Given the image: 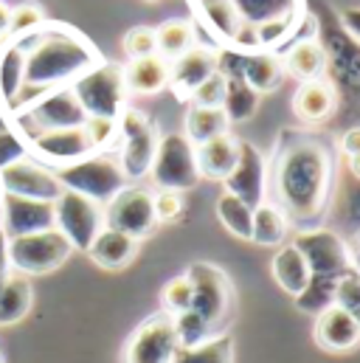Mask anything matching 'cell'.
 <instances>
[{"label": "cell", "instance_id": "1", "mask_svg": "<svg viewBox=\"0 0 360 363\" xmlns=\"http://www.w3.org/2000/svg\"><path fill=\"white\" fill-rule=\"evenodd\" d=\"M332 183V155L315 138L290 141L273 169L276 206L293 223H310L324 211Z\"/></svg>", "mask_w": 360, "mask_h": 363}, {"label": "cell", "instance_id": "2", "mask_svg": "<svg viewBox=\"0 0 360 363\" xmlns=\"http://www.w3.org/2000/svg\"><path fill=\"white\" fill-rule=\"evenodd\" d=\"M20 43L26 48L23 88H62L101 62L96 48L71 28H40Z\"/></svg>", "mask_w": 360, "mask_h": 363}, {"label": "cell", "instance_id": "3", "mask_svg": "<svg viewBox=\"0 0 360 363\" xmlns=\"http://www.w3.org/2000/svg\"><path fill=\"white\" fill-rule=\"evenodd\" d=\"M71 91L79 99L88 118H110L116 121L121 110L127 107V85H124V68L116 62H99L88 74L71 82Z\"/></svg>", "mask_w": 360, "mask_h": 363}, {"label": "cell", "instance_id": "4", "mask_svg": "<svg viewBox=\"0 0 360 363\" xmlns=\"http://www.w3.org/2000/svg\"><path fill=\"white\" fill-rule=\"evenodd\" d=\"M54 175L62 183V189L85 194L96 203H110L127 186V178L118 167V158H113V155H88L77 164L54 169Z\"/></svg>", "mask_w": 360, "mask_h": 363}, {"label": "cell", "instance_id": "5", "mask_svg": "<svg viewBox=\"0 0 360 363\" xmlns=\"http://www.w3.org/2000/svg\"><path fill=\"white\" fill-rule=\"evenodd\" d=\"M189 281H191V310L208 324V330H220L231 321L234 315V287L231 279L220 271L217 265L208 262H194L189 268Z\"/></svg>", "mask_w": 360, "mask_h": 363}, {"label": "cell", "instance_id": "6", "mask_svg": "<svg viewBox=\"0 0 360 363\" xmlns=\"http://www.w3.org/2000/svg\"><path fill=\"white\" fill-rule=\"evenodd\" d=\"M6 251H9V268L14 273H20V276H26V279L57 271L74 254L71 242L57 228L26 234V237H14V240H9Z\"/></svg>", "mask_w": 360, "mask_h": 363}, {"label": "cell", "instance_id": "7", "mask_svg": "<svg viewBox=\"0 0 360 363\" xmlns=\"http://www.w3.org/2000/svg\"><path fill=\"white\" fill-rule=\"evenodd\" d=\"M116 124H118V135L124 138L118 167L127 181H141L152 169L161 138H158L152 121L141 110H133V107H124L121 116L116 118Z\"/></svg>", "mask_w": 360, "mask_h": 363}, {"label": "cell", "instance_id": "8", "mask_svg": "<svg viewBox=\"0 0 360 363\" xmlns=\"http://www.w3.org/2000/svg\"><path fill=\"white\" fill-rule=\"evenodd\" d=\"M54 228L71 242L74 251L88 254L93 240L104 231V208L85 194L62 189V194L54 200Z\"/></svg>", "mask_w": 360, "mask_h": 363}, {"label": "cell", "instance_id": "9", "mask_svg": "<svg viewBox=\"0 0 360 363\" xmlns=\"http://www.w3.org/2000/svg\"><path fill=\"white\" fill-rule=\"evenodd\" d=\"M152 181L158 189L167 191H186L200 183V169H197V155L194 144L183 133H169L158 141V152L150 169Z\"/></svg>", "mask_w": 360, "mask_h": 363}, {"label": "cell", "instance_id": "10", "mask_svg": "<svg viewBox=\"0 0 360 363\" xmlns=\"http://www.w3.org/2000/svg\"><path fill=\"white\" fill-rule=\"evenodd\" d=\"M155 206L152 191L141 186H124L107 206H104V228L121 231L133 240L150 237L155 231Z\"/></svg>", "mask_w": 360, "mask_h": 363}, {"label": "cell", "instance_id": "11", "mask_svg": "<svg viewBox=\"0 0 360 363\" xmlns=\"http://www.w3.org/2000/svg\"><path fill=\"white\" fill-rule=\"evenodd\" d=\"M180 350L175 321L169 313L150 315L127 341L124 363H172Z\"/></svg>", "mask_w": 360, "mask_h": 363}, {"label": "cell", "instance_id": "12", "mask_svg": "<svg viewBox=\"0 0 360 363\" xmlns=\"http://www.w3.org/2000/svg\"><path fill=\"white\" fill-rule=\"evenodd\" d=\"M313 276H327V279H341L347 271H352V262H349V251H347V242L327 231V228H313V231H301L293 242Z\"/></svg>", "mask_w": 360, "mask_h": 363}, {"label": "cell", "instance_id": "13", "mask_svg": "<svg viewBox=\"0 0 360 363\" xmlns=\"http://www.w3.org/2000/svg\"><path fill=\"white\" fill-rule=\"evenodd\" d=\"M0 191L14 194V197L54 203L62 194V183L57 181V175L48 167H43L31 158H17L0 169Z\"/></svg>", "mask_w": 360, "mask_h": 363}, {"label": "cell", "instance_id": "14", "mask_svg": "<svg viewBox=\"0 0 360 363\" xmlns=\"http://www.w3.org/2000/svg\"><path fill=\"white\" fill-rule=\"evenodd\" d=\"M51 228H54V203L14 197V194L0 191V231L6 234V240L37 234V231H51Z\"/></svg>", "mask_w": 360, "mask_h": 363}, {"label": "cell", "instance_id": "15", "mask_svg": "<svg viewBox=\"0 0 360 363\" xmlns=\"http://www.w3.org/2000/svg\"><path fill=\"white\" fill-rule=\"evenodd\" d=\"M23 121L34 124L37 133H45V130H71V127H82L88 121L79 99L74 96L71 88H57L48 96H43L37 104H31L23 116ZM34 133V135H37Z\"/></svg>", "mask_w": 360, "mask_h": 363}, {"label": "cell", "instance_id": "16", "mask_svg": "<svg viewBox=\"0 0 360 363\" xmlns=\"http://www.w3.org/2000/svg\"><path fill=\"white\" fill-rule=\"evenodd\" d=\"M225 191L240 197L242 203H248L251 208L262 206L265 203V183H268V164H265V155L240 141V161L234 167V172L225 178Z\"/></svg>", "mask_w": 360, "mask_h": 363}, {"label": "cell", "instance_id": "17", "mask_svg": "<svg viewBox=\"0 0 360 363\" xmlns=\"http://www.w3.org/2000/svg\"><path fill=\"white\" fill-rule=\"evenodd\" d=\"M31 147L43 161H51L57 167H68L77 164L82 158L93 155V144H90L85 124L82 127H71V130H45L31 135Z\"/></svg>", "mask_w": 360, "mask_h": 363}, {"label": "cell", "instance_id": "18", "mask_svg": "<svg viewBox=\"0 0 360 363\" xmlns=\"http://www.w3.org/2000/svg\"><path fill=\"white\" fill-rule=\"evenodd\" d=\"M211 74H217V51L194 45L169 65V85L178 99H189Z\"/></svg>", "mask_w": 360, "mask_h": 363}, {"label": "cell", "instance_id": "19", "mask_svg": "<svg viewBox=\"0 0 360 363\" xmlns=\"http://www.w3.org/2000/svg\"><path fill=\"white\" fill-rule=\"evenodd\" d=\"M315 341L330 352H347L360 344V321L344 307L332 304L315 318Z\"/></svg>", "mask_w": 360, "mask_h": 363}, {"label": "cell", "instance_id": "20", "mask_svg": "<svg viewBox=\"0 0 360 363\" xmlns=\"http://www.w3.org/2000/svg\"><path fill=\"white\" fill-rule=\"evenodd\" d=\"M194 155H197V169H200V178H211V181H225L237 161H240V141L231 135V133H223L200 147H194Z\"/></svg>", "mask_w": 360, "mask_h": 363}, {"label": "cell", "instance_id": "21", "mask_svg": "<svg viewBox=\"0 0 360 363\" xmlns=\"http://www.w3.org/2000/svg\"><path fill=\"white\" fill-rule=\"evenodd\" d=\"M124 85H127V93H135V96L161 93L169 85V62L161 54L130 60V65L124 68Z\"/></svg>", "mask_w": 360, "mask_h": 363}, {"label": "cell", "instance_id": "22", "mask_svg": "<svg viewBox=\"0 0 360 363\" xmlns=\"http://www.w3.org/2000/svg\"><path fill=\"white\" fill-rule=\"evenodd\" d=\"M135 251H138V240H133V237H127L121 231L104 228L93 240L88 254L99 268H104V271H121V268H127L133 262Z\"/></svg>", "mask_w": 360, "mask_h": 363}, {"label": "cell", "instance_id": "23", "mask_svg": "<svg viewBox=\"0 0 360 363\" xmlns=\"http://www.w3.org/2000/svg\"><path fill=\"white\" fill-rule=\"evenodd\" d=\"M335 88L332 82L327 79H310V82H301V88L293 96V110L298 118L304 121H324L332 110H335Z\"/></svg>", "mask_w": 360, "mask_h": 363}, {"label": "cell", "instance_id": "24", "mask_svg": "<svg viewBox=\"0 0 360 363\" xmlns=\"http://www.w3.org/2000/svg\"><path fill=\"white\" fill-rule=\"evenodd\" d=\"M270 271H273V279L279 281V287H281L284 293H290L293 298L304 293V287L310 284V276H313L307 259H304V254H301L293 242L276 251Z\"/></svg>", "mask_w": 360, "mask_h": 363}, {"label": "cell", "instance_id": "25", "mask_svg": "<svg viewBox=\"0 0 360 363\" xmlns=\"http://www.w3.org/2000/svg\"><path fill=\"white\" fill-rule=\"evenodd\" d=\"M242 79L259 93H273L284 82V62L270 51H254L242 60Z\"/></svg>", "mask_w": 360, "mask_h": 363}, {"label": "cell", "instance_id": "26", "mask_svg": "<svg viewBox=\"0 0 360 363\" xmlns=\"http://www.w3.org/2000/svg\"><path fill=\"white\" fill-rule=\"evenodd\" d=\"M284 62V74H293L296 79L301 82H310V79H321L324 68H327V51H324V43L318 40H301L296 43L287 57L281 60Z\"/></svg>", "mask_w": 360, "mask_h": 363}, {"label": "cell", "instance_id": "27", "mask_svg": "<svg viewBox=\"0 0 360 363\" xmlns=\"http://www.w3.org/2000/svg\"><path fill=\"white\" fill-rule=\"evenodd\" d=\"M31 301H34L31 281L20 273L9 276L0 287V327H11V324L23 321L31 310Z\"/></svg>", "mask_w": 360, "mask_h": 363}, {"label": "cell", "instance_id": "28", "mask_svg": "<svg viewBox=\"0 0 360 363\" xmlns=\"http://www.w3.org/2000/svg\"><path fill=\"white\" fill-rule=\"evenodd\" d=\"M228 124L231 121L225 118L223 107H197V104H191L189 113H186V133L183 135L194 147H200V144H206V141L228 133Z\"/></svg>", "mask_w": 360, "mask_h": 363}, {"label": "cell", "instance_id": "29", "mask_svg": "<svg viewBox=\"0 0 360 363\" xmlns=\"http://www.w3.org/2000/svg\"><path fill=\"white\" fill-rule=\"evenodd\" d=\"M23 68H26V48L23 43H14L0 54V99L11 107L20 101Z\"/></svg>", "mask_w": 360, "mask_h": 363}, {"label": "cell", "instance_id": "30", "mask_svg": "<svg viewBox=\"0 0 360 363\" xmlns=\"http://www.w3.org/2000/svg\"><path fill=\"white\" fill-rule=\"evenodd\" d=\"M155 43L158 54L169 62L183 57L189 48H194V26L189 20H167L164 26L155 28Z\"/></svg>", "mask_w": 360, "mask_h": 363}, {"label": "cell", "instance_id": "31", "mask_svg": "<svg viewBox=\"0 0 360 363\" xmlns=\"http://www.w3.org/2000/svg\"><path fill=\"white\" fill-rule=\"evenodd\" d=\"M259 107V93L254 91L242 77H228L225 79V99H223V113L228 121H245L257 113Z\"/></svg>", "mask_w": 360, "mask_h": 363}, {"label": "cell", "instance_id": "32", "mask_svg": "<svg viewBox=\"0 0 360 363\" xmlns=\"http://www.w3.org/2000/svg\"><path fill=\"white\" fill-rule=\"evenodd\" d=\"M248 26H262L270 20H293L296 0H231Z\"/></svg>", "mask_w": 360, "mask_h": 363}, {"label": "cell", "instance_id": "33", "mask_svg": "<svg viewBox=\"0 0 360 363\" xmlns=\"http://www.w3.org/2000/svg\"><path fill=\"white\" fill-rule=\"evenodd\" d=\"M172 363H234V338L220 335L197 347H180Z\"/></svg>", "mask_w": 360, "mask_h": 363}, {"label": "cell", "instance_id": "34", "mask_svg": "<svg viewBox=\"0 0 360 363\" xmlns=\"http://www.w3.org/2000/svg\"><path fill=\"white\" fill-rule=\"evenodd\" d=\"M287 237V217L279 206L262 203L254 208V234L251 240L257 245H279Z\"/></svg>", "mask_w": 360, "mask_h": 363}, {"label": "cell", "instance_id": "35", "mask_svg": "<svg viewBox=\"0 0 360 363\" xmlns=\"http://www.w3.org/2000/svg\"><path fill=\"white\" fill-rule=\"evenodd\" d=\"M217 214H220V223L240 240H251L254 234V208L248 203H242L240 197L234 194H223L217 200Z\"/></svg>", "mask_w": 360, "mask_h": 363}, {"label": "cell", "instance_id": "36", "mask_svg": "<svg viewBox=\"0 0 360 363\" xmlns=\"http://www.w3.org/2000/svg\"><path fill=\"white\" fill-rule=\"evenodd\" d=\"M200 9L206 14V20L211 23V28L220 37H225L228 43L242 28V17H240V11H237V6L231 0H200Z\"/></svg>", "mask_w": 360, "mask_h": 363}, {"label": "cell", "instance_id": "37", "mask_svg": "<svg viewBox=\"0 0 360 363\" xmlns=\"http://www.w3.org/2000/svg\"><path fill=\"white\" fill-rule=\"evenodd\" d=\"M335 284L338 279H327V276H310V284L304 287L301 296H296V304L304 310V313H324L327 307L335 304Z\"/></svg>", "mask_w": 360, "mask_h": 363}, {"label": "cell", "instance_id": "38", "mask_svg": "<svg viewBox=\"0 0 360 363\" xmlns=\"http://www.w3.org/2000/svg\"><path fill=\"white\" fill-rule=\"evenodd\" d=\"M45 23V11L40 3H20L17 9H11V17H9V31L11 37H28L34 31H40Z\"/></svg>", "mask_w": 360, "mask_h": 363}, {"label": "cell", "instance_id": "39", "mask_svg": "<svg viewBox=\"0 0 360 363\" xmlns=\"http://www.w3.org/2000/svg\"><path fill=\"white\" fill-rule=\"evenodd\" d=\"M172 321H175V335H178L180 347H197V344L208 341V335H211L208 324L194 310H186L180 315H172Z\"/></svg>", "mask_w": 360, "mask_h": 363}, {"label": "cell", "instance_id": "40", "mask_svg": "<svg viewBox=\"0 0 360 363\" xmlns=\"http://www.w3.org/2000/svg\"><path fill=\"white\" fill-rule=\"evenodd\" d=\"M335 304L344 307L347 313H352L360 321V273L358 271H347L338 284H335Z\"/></svg>", "mask_w": 360, "mask_h": 363}, {"label": "cell", "instance_id": "41", "mask_svg": "<svg viewBox=\"0 0 360 363\" xmlns=\"http://www.w3.org/2000/svg\"><path fill=\"white\" fill-rule=\"evenodd\" d=\"M191 281L189 276H175L167 287H164V304H167V313L169 315H180L186 310H191Z\"/></svg>", "mask_w": 360, "mask_h": 363}, {"label": "cell", "instance_id": "42", "mask_svg": "<svg viewBox=\"0 0 360 363\" xmlns=\"http://www.w3.org/2000/svg\"><path fill=\"white\" fill-rule=\"evenodd\" d=\"M124 51L130 60H141V57H152L158 54V43H155V28L147 26H135L127 31L124 37Z\"/></svg>", "mask_w": 360, "mask_h": 363}, {"label": "cell", "instance_id": "43", "mask_svg": "<svg viewBox=\"0 0 360 363\" xmlns=\"http://www.w3.org/2000/svg\"><path fill=\"white\" fill-rule=\"evenodd\" d=\"M189 99H191V104H197V107H223V99H225V77H223V74H211Z\"/></svg>", "mask_w": 360, "mask_h": 363}, {"label": "cell", "instance_id": "44", "mask_svg": "<svg viewBox=\"0 0 360 363\" xmlns=\"http://www.w3.org/2000/svg\"><path fill=\"white\" fill-rule=\"evenodd\" d=\"M152 206H155V220L158 223H175L180 214H183V197H180V191L161 189L158 194H152Z\"/></svg>", "mask_w": 360, "mask_h": 363}, {"label": "cell", "instance_id": "45", "mask_svg": "<svg viewBox=\"0 0 360 363\" xmlns=\"http://www.w3.org/2000/svg\"><path fill=\"white\" fill-rule=\"evenodd\" d=\"M85 133H88L93 150H101L118 135V124L110 121V118H88L85 121Z\"/></svg>", "mask_w": 360, "mask_h": 363}, {"label": "cell", "instance_id": "46", "mask_svg": "<svg viewBox=\"0 0 360 363\" xmlns=\"http://www.w3.org/2000/svg\"><path fill=\"white\" fill-rule=\"evenodd\" d=\"M290 23L293 20H270V23H262L257 26V37H259V48H268V45H276L287 37L290 31Z\"/></svg>", "mask_w": 360, "mask_h": 363}, {"label": "cell", "instance_id": "47", "mask_svg": "<svg viewBox=\"0 0 360 363\" xmlns=\"http://www.w3.org/2000/svg\"><path fill=\"white\" fill-rule=\"evenodd\" d=\"M17 158H26V144L14 133H0V169Z\"/></svg>", "mask_w": 360, "mask_h": 363}, {"label": "cell", "instance_id": "48", "mask_svg": "<svg viewBox=\"0 0 360 363\" xmlns=\"http://www.w3.org/2000/svg\"><path fill=\"white\" fill-rule=\"evenodd\" d=\"M341 23H344V28H347V34L360 43V9H344L341 11Z\"/></svg>", "mask_w": 360, "mask_h": 363}, {"label": "cell", "instance_id": "49", "mask_svg": "<svg viewBox=\"0 0 360 363\" xmlns=\"http://www.w3.org/2000/svg\"><path fill=\"white\" fill-rule=\"evenodd\" d=\"M341 150H344L347 158L360 155V127H352V130L344 133V138H341Z\"/></svg>", "mask_w": 360, "mask_h": 363}, {"label": "cell", "instance_id": "50", "mask_svg": "<svg viewBox=\"0 0 360 363\" xmlns=\"http://www.w3.org/2000/svg\"><path fill=\"white\" fill-rule=\"evenodd\" d=\"M9 240H6V234L0 231V287H3V281L11 276V268H9Z\"/></svg>", "mask_w": 360, "mask_h": 363}, {"label": "cell", "instance_id": "51", "mask_svg": "<svg viewBox=\"0 0 360 363\" xmlns=\"http://www.w3.org/2000/svg\"><path fill=\"white\" fill-rule=\"evenodd\" d=\"M347 251H349V262H352V271L360 273V234L352 237V242L347 245Z\"/></svg>", "mask_w": 360, "mask_h": 363}, {"label": "cell", "instance_id": "52", "mask_svg": "<svg viewBox=\"0 0 360 363\" xmlns=\"http://www.w3.org/2000/svg\"><path fill=\"white\" fill-rule=\"evenodd\" d=\"M9 17H11V9H9V6L0 0V37L9 31Z\"/></svg>", "mask_w": 360, "mask_h": 363}, {"label": "cell", "instance_id": "53", "mask_svg": "<svg viewBox=\"0 0 360 363\" xmlns=\"http://www.w3.org/2000/svg\"><path fill=\"white\" fill-rule=\"evenodd\" d=\"M349 169H352V175L360 181V155H355V158H349Z\"/></svg>", "mask_w": 360, "mask_h": 363}, {"label": "cell", "instance_id": "54", "mask_svg": "<svg viewBox=\"0 0 360 363\" xmlns=\"http://www.w3.org/2000/svg\"><path fill=\"white\" fill-rule=\"evenodd\" d=\"M0 363H6V355H3V350H0Z\"/></svg>", "mask_w": 360, "mask_h": 363}, {"label": "cell", "instance_id": "55", "mask_svg": "<svg viewBox=\"0 0 360 363\" xmlns=\"http://www.w3.org/2000/svg\"><path fill=\"white\" fill-rule=\"evenodd\" d=\"M0 45H3V37H0Z\"/></svg>", "mask_w": 360, "mask_h": 363}]
</instances>
